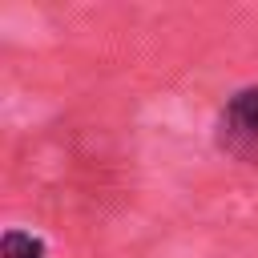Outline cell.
Masks as SVG:
<instances>
[{"label": "cell", "instance_id": "7a4b0ae2", "mask_svg": "<svg viewBox=\"0 0 258 258\" xmlns=\"http://www.w3.org/2000/svg\"><path fill=\"white\" fill-rule=\"evenodd\" d=\"M0 258H44V242L32 230H4Z\"/></svg>", "mask_w": 258, "mask_h": 258}, {"label": "cell", "instance_id": "6da1fadb", "mask_svg": "<svg viewBox=\"0 0 258 258\" xmlns=\"http://www.w3.org/2000/svg\"><path fill=\"white\" fill-rule=\"evenodd\" d=\"M218 145L242 161L258 157V85L238 89L218 117Z\"/></svg>", "mask_w": 258, "mask_h": 258}]
</instances>
